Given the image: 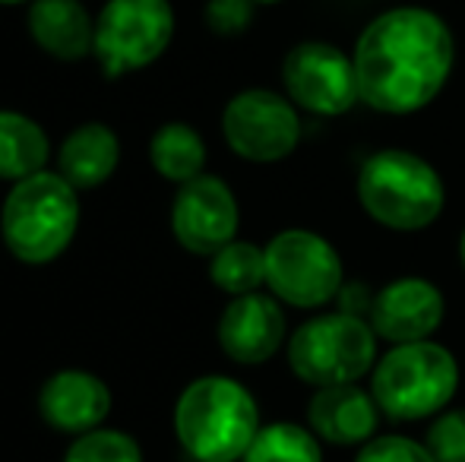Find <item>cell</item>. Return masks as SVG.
<instances>
[{
	"label": "cell",
	"mask_w": 465,
	"mask_h": 462,
	"mask_svg": "<svg viewBox=\"0 0 465 462\" xmlns=\"http://www.w3.org/2000/svg\"><path fill=\"white\" fill-rule=\"evenodd\" d=\"M361 102L377 114L405 117L428 108L456 67V38L428 6H392L371 19L351 51Z\"/></svg>",
	"instance_id": "6da1fadb"
},
{
	"label": "cell",
	"mask_w": 465,
	"mask_h": 462,
	"mask_svg": "<svg viewBox=\"0 0 465 462\" xmlns=\"http://www.w3.org/2000/svg\"><path fill=\"white\" fill-rule=\"evenodd\" d=\"M260 428L253 393L225 374L196 377L174 406V434L193 462H241Z\"/></svg>",
	"instance_id": "7a4b0ae2"
},
{
	"label": "cell",
	"mask_w": 465,
	"mask_h": 462,
	"mask_svg": "<svg viewBox=\"0 0 465 462\" xmlns=\"http://www.w3.org/2000/svg\"><path fill=\"white\" fill-rule=\"evenodd\" d=\"M361 210L390 231H421L440 219L447 184L424 155L411 149H377L358 172Z\"/></svg>",
	"instance_id": "3957f363"
},
{
	"label": "cell",
	"mask_w": 465,
	"mask_h": 462,
	"mask_svg": "<svg viewBox=\"0 0 465 462\" xmlns=\"http://www.w3.org/2000/svg\"><path fill=\"white\" fill-rule=\"evenodd\" d=\"M57 172H38L10 187L0 210V234L19 263L45 266L70 247L80 225V197Z\"/></svg>",
	"instance_id": "277c9868"
},
{
	"label": "cell",
	"mask_w": 465,
	"mask_h": 462,
	"mask_svg": "<svg viewBox=\"0 0 465 462\" xmlns=\"http://www.w3.org/2000/svg\"><path fill=\"white\" fill-rule=\"evenodd\" d=\"M371 393L390 421H424L453 406L460 361L434 339L390 346L371 370Z\"/></svg>",
	"instance_id": "5b68a950"
},
{
	"label": "cell",
	"mask_w": 465,
	"mask_h": 462,
	"mask_svg": "<svg viewBox=\"0 0 465 462\" xmlns=\"http://www.w3.org/2000/svg\"><path fill=\"white\" fill-rule=\"evenodd\" d=\"M285 358L292 374L313 389L358 383L377 364L380 336L368 317L323 310L288 336Z\"/></svg>",
	"instance_id": "8992f818"
},
{
	"label": "cell",
	"mask_w": 465,
	"mask_h": 462,
	"mask_svg": "<svg viewBox=\"0 0 465 462\" xmlns=\"http://www.w3.org/2000/svg\"><path fill=\"white\" fill-rule=\"evenodd\" d=\"M266 251V289L282 304L298 310H320L336 304L345 285V266L332 241L311 229L279 231Z\"/></svg>",
	"instance_id": "52a82bcc"
},
{
	"label": "cell",
	"mask_w": 465,
	"mask_h": 462,
	"mask_svg": "<svg viewBox=\"0 0 465 462\" xmlns=\"http://www.w3.org/2000/svg\"><path fill=\"white\" fill-rule=\"evenodd\" d=\"M174 38L172 0H108L95 19V61L104 76L155 64Z\"/></svg>",
	"instance_id": "ba28073f"
},
{
	"label": "cell",
	"mask_w": 465,
	"mask_h": 462,
	"mask_svg": "<svg viewBox=\"0 0 465 462\" xmlns=\"http://www.w3.org/2000/svg\"><path fill=\"white\" fill-rule=\"evenodd\" d=\"M222 136L238 159L276 165L301 143L298 105L272 89H244L222 112Z\"/></svg>",
	"instance_id": "9c48e42d"
},
{
	"label": "cell",
	"mask_w": 465,
	"mask_h": 462,
	"mask_svg": "<svg viewBox=\"0 0 465 462\" xmlns=\"http://www.w3.org/2000/svg\"><path fill=\"white\" fill-rule=\"evenodd\" d=\"M285 95L317 117H342L361 102L351 54L330 42H298L282 61Z\"/></svg>",
	"instance_id": "30bf717a"
},
{
	"label": "cell",
	"mask_w": 465,
	"mask_h": 462,
	"mask_svg": "<svg viewBox=\"0 0 465 462\" xmlns=\"http://www.w3.org/2000/svg\"><path fill=\"white\" fill-rule=\"evenodd\" d=\"M238 197L222 178L200 174V178L178 187V197L172 206V231L187 253L213 257L238 238Z\"/></svg>",
	"instance_id": "8fae6325"
},
{
	"label": "cell",
	"mask_w": 465,
	"mask_h": 462,
	"mask_svg": "<svg viewBox=\"0 0 465 462\" xmlns=\"http://www.w3.org/2000/svg\"><path fill=\"white\" fill-rule=\"evenodd\" d=\"M443 317H447V298L430 279L399 276L373 295L368 320L380 342L405 346V342L434 339V333L443 327Z\"/></svg>",
	"instance_id": "7c38bea8"
},
{
	"label": "cell",
	"mask_w": 465,
	"mask_h": 462,
	"mask_svg": "<svg viewBox=\"0 0 465 462\" xmlns=\"http://www.w3.org/2000/svg\"><path fill=\"white\" fill-rule=\"evenodd\" d=\"M219 346L234 364H266L288 342V320L282 301L266 291L232 298L219 317Z\"/></svg>",
	"instance_id": "4fadbf2b"
},
{
	"label": "cell",
	"mask_w": 465,
	"mask_h": 462,
	"mask_svg": "<svg viewBox=\"0 0 465 462\" xmlns=\"http://www.w3.org/2000/svg\"><path fill=\"white\" fill-rule=\"evenodd\" d=\"M380 418L377 399L361 383L320 387L307 399V428L332 447H364L377 437Z\"/></svg>",
	"instance_id": "5bb4252c"
},
{
	"label": "cell",
	"mask_w": 465,
	"mask_h": 462,
	"mask_svg": "<svg viewBox=\"0 0 465 462\" xmlns=\"http://www.w3.org/2000/svg\"><path fill=\"white\" fill-rule=\"evenodd\" d=\"M38 412L54 431L64 434H89L102 428L111 412V389L102 377L80 368L57 370L45 380L38 393Z\"/></svg>",
	"instance_id": "9a60e30c"
},
{
	"label": "cell",
	"mask_w": 465,
	"mask_h": 462,
	"mask_svg": "<svg viewBox=\"0 0 465 462\" xmlns=\"http://www.w3.org/2000/svg\"><path fill=\"white\" fill-rule=\"evenodd\" d=\"M29 32L57 61H83L95 48V23L80 0H32Z\"/></svg>",
	"instance_id": "2e32d148"
},
{
	"label": "cell",
	"mask_w": 465,
	"mask_h": 462,
	"mask_svg": "<svg viewBox=\"0 0 465 462\" xmlns=\"http://www.w3.org/2000/svg\"><path fill=\"white\" fill-rule=\"evenodd\" d=\"M121 165V140L108 123H83L57 149V174L76 187L93 191Z\"/></svg>",
	"instance_id": "e0dca14e"
},
{
	"label": "cell",
	"mask_w": 465,
	"mask_h": 462,
	"mask_svg": "<svg viewBox=\"0 0 465 462\" xmlns=\"http://www.w3.org/2000/svg\"><path fill=\"white\" fill-rule=\"evenodd\" d=\"M48 133L19 112H0V181H25L48 165Z\"/></svg>",
	"instance_id": "ac0fdd59"
},
{
	"label": "cell",
	"mask_w": 465,
	"mask_h": 462,
	"mask_svg": "<svg viewBox=\"0 0 465 462\" xmlns=\"http://www.w3.org/2000/svg\"><path fill=\"white\" fill-rule=\"evenodd\" d=\"M149 162L162 178L181 187L206 174L203 172L206 168V143L184 121L162 123L149 140Z\"/></svg>",
	"instance_id": "d6986e66"
},
{
	"label": "cell",
	"mask_w": 465,
	"mask_h": 462,
	"mask_svg": "<svg viewBox=\"0 0 465 462\" xmlns=\"http://www.w3.org/2000/svg\"><path fill=\"white\" fill-rule=\"evenodd\" d=\"M209 279L219 291L232 298L253 295L263 291L266 285V251L251 241H238L225 244L219 253L209 257Z\"/></svg>",
	"instance_id": "ffe728a7"
},
{
	"label": "cell",
	"mask_w": 465,
	"mask_h": 462,
	"mask_svg": "<svg viewBox=\"0 0 465 462\" xmlns=\"http://www.w3.org/2000/svg\"><path fill=\"white\" fill-rule=\"evenodd\" d=\"M241 462H323V440L307 425L272 421L260 428Z\"/></svg>",
	"instance_id": "44dd1931"
},
{
	"label": "cell",
	"mask_w": 465,
	"mask_h": 462,
	"mask_svg": "<svg viewBox=\"0 0 465 462\" xmlns=\"http://www.w3.org/2000/svg\"><path fill=\"white\" fill-rule=\"evenodd\" d=\"M64 462H143V450L130 434L114 428H95L67 447Z\"/></svg>",
	"instance_id": "7402d4cb"
},
{
	"label": "cell",
	"mask_w": 465,
	"mask_h": 462,
	"mask_svg": "<svg viewBox=\"0 0 465 462\" xmlns=\"http://www.w3.org/2000/svg\"><path fill=\"white\" fill-rule=\"evenodd\" d=\"M424 447L437 462H465V406H450L434 415Z\"/></svg>",
	"instance_id": "603a6c76"
},
{
	"label": "cell",
	"mask_w": 465,
	"mask_h": 462,
	"mask_svg": "<svg viewBox=\"0 0 465 462\" xmlns=\"http://www.w3.org/2000/svg\"><path fill=\"white\" fill-rule=\"evenodd\" d=\"M355 462H437L424 440H411L402 434H377L364 447H358Z\"/></svg>",
	"instance_id": "cb8c5ba5"
},
{
	"label": "cell",
	"mask_w": 465,
	"mask_h": 462,
	"mask_svg": "<svg viewBox=\"0 0 465 462\" xmlns=\"http://www.w3.org/2000/svg\"><path fill=\"white\" fill-rule=\"evenodd\" d=\"M253 0H209L206 25L222 38H234L251 29L253 23Z\"/></svg>",
	"instance_id": "d4e9b609"
},
{
	"label": "cell",
	"mask_w": 465,
	"mask_h": 462,
	"mask_svg": "<svg viewBox=\"0 0 465 462\" xmlns=\"http://www.w3.org/2000/svg\"><path fill=\"white\" fill-rule=\"evenodd\" d=\"M373 295H377V291H373L368 282H361V279H345V285L339 289V298H336V310L368 317L373 308Z\"/></svg>",
	"instance_id": "484cf974"
},
{
	"label": "cell",
	"mask_w": 465,
	"mask_h": 462,
	"mask_svg": "<svg viewBox=\"0 0 465 462\" xmlns=\"http://www.w3.org/2000/svg\"><path fill=\"white\" fill-rule=\"evenodd\" d=\"M460 263H462V270H465V229H462V238H460Z\"/></svg>",
	"instance_id": "4316f807"
},
{
	"label": "cell",
	"mask_w": 465,
	"mask_h": 462,
	"mask_svg": "<svg viewBox=\"0 0 465 462\" xmlns=\"http://www.w3.org/2000/svg\"><path fill=\"white\" fill-rule=\"evenodd\" d=\"M16 4H25V0H0V6H16Z\"/></svg>",
	"instance_id": "83f0119b"
},
{
	"label": "cell",
	"mask_w": 465,
	"mask_h": 462,
	"mask_svg": "<svg viewBox=\"0 0 465 462\" xmlns=\"http://www.w3.org/2000/svg\"><path fill=\"white\" fill-rule=\"evenodd\" d=\"M253 4H279V0H253Z\"/></svg>",
	"instance_id": "f1b7e54d"
}]
</instances>
